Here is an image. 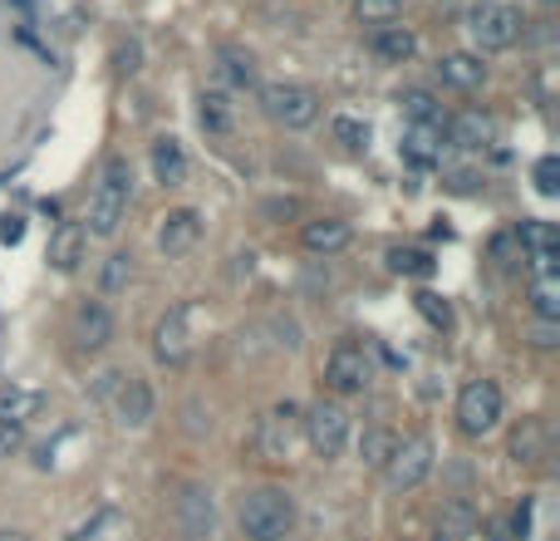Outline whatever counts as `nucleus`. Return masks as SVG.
I'll return each instance as SVG.
<instances>
[{
  "label": "nucleus",
  "instance_id": "obj_1",
  "mask_svg": "<svg viewBox=\"0 0 560 541\" xmlns=\"http://www.w3.org/2000/svg\"><path fill=\"white\" fill-rule=\"evenodd\" d=\"M128 203H133V168L128 158H108L98 168V183H94V197H89V217H84V232L98 237V242H114L118 227L128 217Z\"/></svg>",
  "mask_w": 560,
  "mask_h": 541
},
{
  "label": "nucleus",
  "instance_id": "obj_2",
  "mask_svg": "<svg viewBox=\"0 0 560 541\" xmlns=\"http://www.w3.org/2000/svg\"><path fill=\"white\" fill-rule=\"evenodd\" d=\"M236 527L246 541H285L295 532V497L285 487H252L236 507Z\"/></svg>",
  "mask_w": 560,
  "mask_h": 541
},
{
  "label": "nucleus",
  "instance_id": "obj_3",
  "mask_svg": "<svg viewBox=\"0 0 560 541\" xmlns=\"http://www.w3.org/2000/svg\"><path fill=\"white\" fill-rule=\"evenodd\" d=\"M467 35H472L477 55H502V49H512L526 35V15L512 0H482L467 15Z\"/></svg>",
  "mask_w": 560,
  "mask_h": 541
},
{
  "label": "nucleus",
  "instance_id": "obj_4",
  "mask_svg": "<svg viewBox=\"0 0 560 541\" xmlns=\"http://www.w3.org/2000/svg\"><path fill=\"white\" fill-rule=\"evenodd\" d=\"M300 434H305L315 458H339L349 448V408L339 399H315L310 408H300Z\"/></svg>",
  "mask_w": 560,
  "mask_h": 541
},
{
  "label": "nucleus",
  "instance_id": "obj_5",
  "mask_svg": "<svg viewBox=\"0 0 560 541\" xmlns=\"http://www.w3.org/2000/svg\"><path fill=\"white\" fill-rule=\"evenodd\" d=\"M502 414H506V399H502V384H497V379H472V384L457 394V428H463L467 438L497 434Z\"/></svg>",
  "mask_w": 560,
  "mask_h": 541
},
{
  "label": "nucleus",
  "instance_id": "obj_6",
  "mask_svg": "<svg viewBox=\"0 0 560 541\" xmlns=\"http://www.w3.org/2000/svg\"><path fill=\"white\" fill-rule=\"evenodd\" d=\"M433 463H438L433 438L413 434V438H404V444H394V453H388V463H384V483L394 487V493H413V487H423L428 477H433Z\"/></svg>",
  "mask_w": 560,
  "mask_h": 541
},
{
  "label": "nucleus",
  "instance_id": "obj_7",
  "mask_svg": "<svg viewBox=\"0 0 560 541\" xmlns=\"http://www.w3.org/2000/svg\"><path fill=\"white\" fill-rule=\"evenodd\" d=\"M173 527L183 541H207L217 527V503L212 487L202 483H177L173 487Z\"/></svg>",
  "mask_w": 560,
  "mask_h": 541
},
{
  "label": "nucleus",
  "instance_id": "obj_8",
  "mask_svg": "<svg viewBox=\"0 0 560 541\" xmlns=\"http://www.w3.org/2000/svg\"><path fill=\"white\" fill-rule=\"evenodd\" d=\"M300 438V404H271L261 414V424H256V453L266 458V463H285L290 448H295Z\"/></svg>",
  "mask_w": 560,
  "mask_h": 541
},
{
  "label": "nucleus",
  "instance_id": "obj_9",
  "mask_svg": "<svg viewBox=\"0 0 560 541\" xmlns=\"http://www.w3.org/2000/svg\"><path fill=\"white\" fill-rule=\"evenodd\" d=\"M261 108L285 128H310L319 118V94L305 84H261Z\"/></svg>",
  "mask_w": 560,
  "mask_h": 541
},
{
  "label": "nucleus",
  "instance_id": "obj_10",
  "mask_svg": "<svg viewBox=\"0 0 560 541\" xmlns=\"http://www.w3.org/2000/svg\"><path fill=\"white\" fill-rule=\"evenodd\" d=\"M325 389L329 394H364L369 389V355L354 339H339L325 355Z\"/></svg>",
  "mask_w": 560,
  "mask_h": 541
},
{
  "label": "nucleus",
  "instance_id": "obj_11",
  "mask_svg": "<svg viewBox=\"0 0 560 541\" xmlns=\"http://www.w3.org/2000/svg\"><path fill=\"white\" fill-rule=\"evenodd\" d=\"M187 320H192V306H173L153 325V359L158 365H167V369L187 365V355H192V330H187Z\"/></svg>",
  "mask_w": 560,
  "mask_h": 541
},
{
  "label": "nucleus",
  "instance_id": "obj_12",
  "mask_svg": "<svg viewBox=\"0 0 560 541\" xmlns=\"http://www.w3.org/2000/svg\"><path fill=\"white\" fill-rule=\"evenodd\" d=\"M74 345L84 349V355H104V349L114 345V310H108L104 300H84V306L74 310Z\"/></svg>",
  "mask_w": 560,
  "mask_h": 541
},
{
  "label": "nucleus",
  "instance_id": "obj_13",
  "mask_svg": "<svg viewBox=\"0 0 560 541\" xmlns=\"http://www.w3.org/2000/svg\"><path fill=\"white\" fill-rule=\"evenodd\" d=\"M114 418L124 428H148V424H153V384H148L143 375H118Z\"/></svg>",
  "mask_w": 560,
  "mask_h": 541
},
{
  "label": "nucleus",
  "instance_id": "obj_14",
  "mask_svg": "<svg viewBox=\"0 0 560 541\" xmlns=\"http://www.w3.org/2000/svg\"><path fill=\"white\" fill-rule=\"evenodd\" d=\"M197 242H202V212H192V207H173V212L163 217V227H158V252L187 256Z\"/></svg>",
  "mask_w": 560,
  "mask_h": 541
},
{
  "label": "nucleus",
  "instance_id": "obj_15",
  "mask_svg": "<svg viewBox=\"0 0 560 541\" xmlns=\"http://www.w3.org/2000/svg\"><path fill=\"white\" fill-rule=\"evenodd\" d=\"M398 153H404V163L418 168V173H433V168H443V153H447L443 128H433V124H408V134H404V143H398Z\"/></svg>",
  "mask_w": 560,
  "mask_h": 541
},
{
  "label": "nucleus",
  "instance_id": "obj_16",
  "mask_svg": "<svg viewBox=\"0 0 560 541\" xmlns=\"http://www.w3.org/2000/svg\"><path fill=\"white\" fill-rule=\"evenodd\" d=\"M349 242H354V227L339 222V217H310V222L300 227V246L315 256H335V252H345Z\"/></svg>",
  "mask_w": 560,
  "mask_h": 541
},
{
  "label": "nucleus",
  "instance_id": "obj_17",
  "mask_svg": "<svg viewBox=\"0 0 560 541\" xmlns=\"http://www.w3.org/2000/svg\"><path fill=\"white\" fill-rule=\"evenodd\" d=\"M84 246H89L84 222H59L55 232H49V266H55L59 276H74L79 262H84Z\"/></svg>",
  "mask_w": 560,
  "mask_h": 541
},
{
  "label": "nucleus",
  "instance_id": "obj_18",
  "mask_svg": "<svg viewBox=\"0 0 560 541\" xmlns=\"http://www.w3.org/2000/svg\"><path fill=\"white\" fill-rule=\"evenodd\" d=\"M443 128H447V143H453V148H487V143H497L492 114H477V108L443 118Z\"/></svg>",
  "mask_w": 560,
  "mask_h": 541
},
{
  "label": "nucleus",
  "instance_id": "obj_19",
  "mask_svg": "<svg viewBox=\"0 0 560 541\" xmlns=\"http://www.w3.org/2000/svg\"><path fill=\"white\" fill-rule=\"evenodd\" d=\"M438 79L453 89H482L487 65H482V55H472V49H453V55L438 59Z\"/></svg>",
  "mask_w": 560,
  "mask_h": 541
},
{
  "label": "nucleus",
  "instance_id": "obj_20",
  "mask_svg": "<svg viewBox=\"0 0 560 541\" xmlns=\"http://www.w3.org/2000/svg\"><path fill=\"white\" fill-rule=\"evenodd\" d=\"M45 414V389H35V384H10V389H0V418L5 424H20L25 428L30 418H39Z\"/></svg>",
  "mask_w": 560,
  "mask_h": 541
},
{
  "label": "nucleus",
  "instance_id": "obj_21",
  "mask_svg": "<svg viewBox=\"0 0 560 541\" xmlns=\"http://www.w3.org/2000/svg\"><path fill=\"white\" fill-rule=\"evenodd\" d=\"M197 118H202L207 134H232L236 128V104L226 89H202L197 94Z\"/></svg>",
  "mask_w": 560,
  "mask_h": 541
},
{
  "label": "nucleus",
  "instance_id": "obj_22",
  "mask_svg": "<svg viewBox=\"0 0 560 541\" xmlns=\"http://www.w3.org/2000/svg\"><path fill=\"white\" fill-rule=\"evenodd\" d=\"M374 55L378 59H388V65H408V59L418 55V35L408 25H378L374 30Z\"/></svg>",
  "mask_w": 560,
  "mask_h": 541
},
{
  "label": "nucleus",
  "instance_id": "obj_23",
  "mask_svg": "<svg viewBox=\"0 0 560 541\" xmlns=\"http://www.w3.org/2000/svg\"><path fill=\"white\" fill-rule=\"evenodd\" d=\"M153 177L163 187H183L187 183V153L177 138H158L153 143Z\"/></svg>",
  "mask_w": 560,
  "mask_h": 541
},
{
  "label": "nucleus",
  "instance_id": "obj_24",
  "mask_svg": "<svg viewBox=\"0 0 560 541\" xmlns=\"http://www.w3.org/2000/svg\"><path fill=\"white\" fill-rule=\"evenodd\" d=\"M438 537H447V541H472V537H477V507L463 503V497L443 503V513H438Z\"/></svg>",
  "mask_w": 560,
  "mask_h": 541
},
{
  "label": "nucleus",
  "instance_id": "obj_25",
  "mask_svg": "<svg viewBox=\"0 0 560 541\" xmlns=\"http://www.w3.org/2000/svg\"><path fill=\"white\" fill-rule=\"evenodd\" d=\"M217 59H222V79L232 89H256V59L246 55V49L222 45V49H217Z\"/></svg>",
  "mask_w": 560,
  "mask_h": 541
},
{
  "label": "nucleus",
  "instance_id": "obj_26",
  "mask_svg": "<svg viewBox=\"0 0 560 541\" xmlns=\"http://www.w3.org/2000/svg\"><path fill=\"white\" fill-rule=\"evenodd\" d=\"M522 246L526 256H560V227L532 217V222H522Z\"/></svg>",
  "mask_w": 560,
  "mask_h": 541
},
{
  "label": "nucleus",
  "instance_id": "obj_27",
  "mask_svg": "<svg viewBox=\"0 0 560 541\" xmlns=\"http://www.w3.org/2000/svg\"><path fill=\"white\" fill-rule=\"evenodd\" d=\"M541 453H546V428L536 424V418H526V424L512 434V458L516 463H536Z\"/></svg>",
  "mask_w": 560,
  "mask_h": 541
},
{
  "label": "nucleus",
  "instance_id": "obj_28",
  "mask_svg": "<svg viewBox=\"0 0 560 541\" xmlns=\"http://www.w3.org/2000/svg\"><path fill=\"white\" fill-rule=\"evenodd\" d=\"M532 310L536 320H560V276H532Z\"/></svg>",
  "mask_w": 560,
  "mask_h": 541
},
{
  "label": "nucleus",
  "instance_id": "obj_29",
  "mask_svg": "<svg viewBox=\"0 0 560 541\" xmlns=\"http://www.w3.org/2000/svg\"><path fill=\"white\" fill-rule=\"evenodd\" d=\"M388 266L398 270V276H433V252H418V246H394V252H388Z\"/></svg>",
  "mask_w": 560,
  "mask_h": 541
},
{
  "label": "nucleus",
  "instance_id": "obj_30",
  "mask_svg": "<svg viewBox=\"0 0 560 541\" xmlns=\"http://www.w3.org/2000/svg\"><path fill=\"white\" fill-rule=\"evenodd\" d=\"M404 114L413 118V124H433V128H443V104H438L428 89H408L404 94Z\"/></svg>",
  "mask_w": 560,
  "mask_h": 541
},
{
  "label": "nucleus",
  "instance_id": "obj_31",
  "mask_svg": "<svg viewBox=\"0 0 560 541\" xmlns=\"http://www.w3.org/2000/svg\"><path fill=\"white\" fill-rule=\"evenodd\" d=\"M354 15L364 20V25H394L398 15H404V0H354Z\"/></svg>",
  "mask_w": 560,
  "mask_h": 541
},
{
  "label": "nucleus",
  "instance_id": "obj_32",
  "mask_svg": "<svg viewBox=\"0 0 560 541\" xmlns=\"http://www.w3.org/2000/svg\"><path fill=\"white\" fill-rule=\"evenodd\" d=\"M413 306H418V315H423L433 330H447V325H453V310H447V300L433 296V290H418Z\"/></svg>",
  "mask_w": 560,
  "mask_h": 541
},
{
  "label": "nucleus",
  "instance_id": "obj_33",
  "mask_svg": "<svg viewBox=\"0 0 560 541\" xmlns=\"http://www.w3.org/2000/svg\"><path fill=\"white\" fill-rule=\"evenodd\" d=\"M394 444H398L394 434H384V428H369L364 444H359V453H364V463H369V468H384V463H388V453H394Z\"/></svg>",
  "mask_w": 560,
  "mask_h": 541
},
{
  "label": "nucleus",
  "instance_id": "obj_34",
  "mask_svg": "<svg viewBox=\"0 0 560 541\" xmlns=\"http://www.w3.org/2000/svg\"><path fill=\"white\" fill-rule=\"evenodd\" d=\"M114 527H118V513H114V507H98V513L89 517V522H79L65 541H104L98 532H114Z\"/></svg>",
  "mask_w": 560,
  "mask_h": 541
},
{
  "label": "nucleus",
  "instance_id": "obj_35",
  "mask_svg": "<svg viewBox=\"0 0 560 541\" xmlns=\"http://www.w3.org/2000/svg\"><path fill=\"white\" fill-rule=\"evenodd\" d=\"M329 128H335V138H339V143H345V148H364V143H369V124H364V118H349V114H339Z\"/></svg>",
  "mask_w": 560,
  "mask_h": 541
},
{
  "label": "nucleus",
  "instance_id": "obj_36",
  "mask_svg": "<svg viewBox=\"0 0 560 541\" xmlns=\"http://www.w3.org/2000/svg\"><path fill=\"white\" fill-rule=\"evenodd\" d=\"M532 177H536V193H541V197H556V193H560V158L546 153L541 163H536Z\"/></svg>",
  "mask_w": 560,
  "mask_h": 541
},
{
  "label": "nucleus",
  "instance_id": "obj_37",
  "mask_svg": "<svg viewBox=\"0 0 560 541\" xmlns=\"http://www.w3.org/2000/svg\"><path fill=\"white\" fill-rule=\"evenodd\" d=\"M128 276H133V262H128L124 252H114L108 256V266H104V290H124Z\"/></svg>",
  "mask_w": 560,
  "mask_h": 541
},
{
  "label": "nucleus",
  "instance_id": "obj_38",
  "mask_svg": "<svg viewBox=\"0 0 560 541\" xmlns=\"http://www.w3.org/2000/svg\"><path fill=\"white\" fill-rule=\"evenodd\" d=\"M20 448H25V428H20V424H5V418H0V458L20 453Z\"/></svg>",
  "mask_w": 560,
  "mask_h": 541
},
{
  "label": "nucleus",
  "instance_id": "obj_39",
  "mask_svg": "<svg viewBox=\"0 0 560 541\" xmlns=\"http://www.w3.org/2000/svg\"><path fill=\"white\" fill-rule=\"evenodd\" d=\"M556 339H560V320H536L532 325V345L536 349H551Z\"/></svg>",
  "mask_w": 560,
  "mask_h": 541
},
{
  "label": "nucleus",
  "instance_id": "obj_40",
  "mask_svg": "<svg viewBox=\"0 0 560 541\" xmlns=\"http://www.w3.org/2000/svg\"><path fill=\"white\" fill-rule=\"evenodd\" d=\"M118 59H124V65H118V69H124V74H133V69H138V45L118 49Z\"/></svg>",
  "mask_w": 560,
  "mask_h": 541
},
{
  "label": "nucleus",
  "instance_id": "obj_41",
  "mask_svg": "<svg viewBox=\"0 0 560 541\" xmlns=\"http://www.w3.org/2000/svg\"><path fill=\"white\" fill-rule=\"evenodd\" d=\"M0 541H35V537L20 532V527H0Z\"/></svg>",
  "mask_w": 560,
  "mask_h": 541
},
{
  "label": "nucleus",
  "instance_id": "obj_42",
  "mask_svg": "<svg viewBox=\"0 0 560 541\" xmlns=\"http://www.w3.org/2000/svg\"><path fill=\"white\" fill-rule=\"evenodd\" d=\"M492 541H516L512 537V522H492Z\"/></svg>",
  "mask_w": 560,
  "mask_h": 541
},
{
  "label": "nucleus",
  "instance_id": "obj_43",
  "mask_svg": "<svg viewBox=\"0 0 560 541\" xmlns=\"http://www.w3.org/2000/svg\"><path fill=\"white\" fill-rule=\"evenodd\" d=\"M546 5H556V0H546Z\"/></svg>",
  "mask_w": 560,
  "mask_h": 541
}]
</instances>
